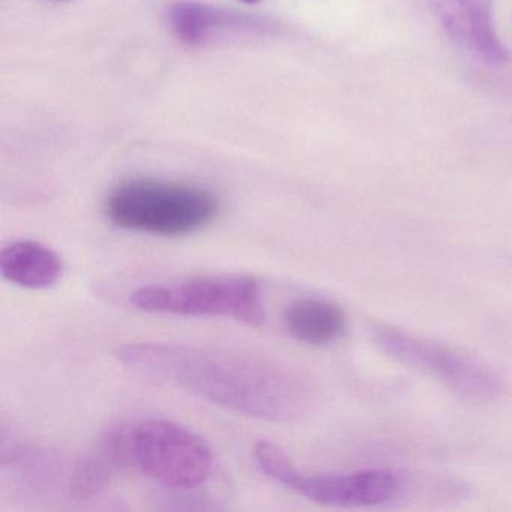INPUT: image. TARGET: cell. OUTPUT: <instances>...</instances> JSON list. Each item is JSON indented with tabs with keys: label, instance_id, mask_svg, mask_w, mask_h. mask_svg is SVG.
Masks as SVG:
<instances>
[{
	"label": "cell",
	"instance_id": "8992f818",
	"mask_svg": "<svg viewBox=\"0 0 512 512\" xmlns=\"http://www.w3.org/2000/svg\"><path fill=\"white\" fill-rule=\"evenodd\" d=\"M133 463L148 478L175 490H191L208 481L214 455L208 443L175 422L146 421L131 428Z\"/></svg>",
	"mask_w": 512,
	"mask_h": 512
},
{
	"label": "cell",
	"instance_id": "5b68a950",
	"mask_svg": "<svg viewBox=\"0 0 512 512\" xmlns=\"http://www.w3.org/2000/svg\"><path fill=\"white\" fill-rule=\"evenodd\" d=\"M374 338L386 355L430 373L466 400L488 403L505 392V382L496 371L452 347L389 326L374 329Z\"/></svg>",
	"mask_w": 512,
	"mask_h": 512
},
{
	"label": "cell",
	"instance_id": "52a82bcc",
	"mask_svg": "<svg viewBox=\"0 0 512 512\" xmlns=\"http://www.w3.org/2000/svg\"><path fill=\"white\" fill-rule=\"evenodd\" d=\"M434 16L452 41L490 64H503L508 50L494 28L493 0H430Z\"/></svg>",
	"mask_w": 512,
	"mask_h": 512
},
{
	"label": "cell",
	"instance_id": "4fadbf2b",
	"mask_svg": "<svg viewBox=\"0 0 512 512\" xmlns=\"http://www.w3.org/2000/svg\"><path fill=\"white\" fill-rule=\"evenodd\" d=\"M53 2H62V0H53Z\"/></svg>",
	"mask_w": 512,
	"mask_h": 512
},
{
	"label": "cell",
	"instance_id": "277c9868",
	"mask_svg": "<svg viewBox=\"0 0 512 512\" xmlns=\"http://www.w3.org/2000/svg\"><path fill=\"white\" fill-rule=\"evenodd\" d=\"M253 454L265 475L319 505L335 508L382 505L400 490V479L389 470L308 475L296 469L280 446L266 440L254 446Z\"/></svg>",
	"mask_w": 512,
	"mask_h": 512
},
{
	"label": "cell",
	"instance_id": "3957f363",
	"mask_svg": "<svg viewBox=\"0 0 512 512\" xmlns=\"http://www.w3.org/2000/svg\"><path fill=\"white\" fill-rule=\"evenodd\" d=\"M130 302L148 313L227 317L253 326L266 320L262 289L248 275H220L143 286L131 293Z\"/></svg>",
	"mask_w": 512,
	"mask_h": 512
},
{
	"label": "cell",
	"instance_id": "8fae6325",
	"mask_svg": "<svg viewBox=\"0 0 512 512\" xmlns=\"http://www.w3.org/2000/svg\"><path fill=\"white\" fill-rule=\"evenodd\" d=\"M287 332L299 343L322 347L343 337L347 317L343 308L322 298H301L284 311Z\"/></svg>",
	"mask_w": 512,
	"mask_h": 512
},
{
	"label": "cell",
	"instance_id": "30bf717a",
	"mask_svg": "<svg viewBox=\"0 0 512 512\" xmlns=\"http://www.w3.org/2000/svg\"><path fill=\"white\" fill-rule=\"evenodd\" d=\"M0 271L5 280L25 289L55 286L64 274L61 256L37 241H17L0 253Z\"/></svg>",
	"mask_w": 512,
	"mask_h": 512
},
{
	"label": "cell",
	"instance_id": "7c38bea8",
	"mask_svg": "<svg viewBox=\"0 0 512 512\" xmlns=\"http://www.w3.org/2000/svg\"><path fill=\"white\" fill-rule=\"evenodd\" d=\"M238 2H242V4H257L260 0H238Z\"/></svg>",
	"mask_w": 512,
	"mask_h": 512
},
{
	"label": "cell",
	"instance_id": "6da1fadb",
	"mask_svg": "<svg viewBox=\"0 0 512 512\" xmlns=\"http://www.w3.org/2000/svg\"><path fill=\"white\" fill-rule=\"evenodd\" d=\"M116 358L136 373L251 418L286 422L310 403L307 386L289 368L241 353L167 343H130Z\"/></svg>",
	"mask_w": 512,
	"mask_h": 512
},
{
	"label": "cell",
	"instance_id": "ba28073f",
	"mask_svg": "<svg viewBox=\"0 0 512 512\" xmlns=\"http://www.w3.org/2000/svg\"><path fill=\"white\" fill-rule=\"evenodd\" d=\"M167 23L173 35L191 47L202 46L218 34H268L272 28L271 23L262 17L191 0L170 5Z\"/></svg>",
	"mask_w": 512,
	"mask_h": 512
},
{
	"label": "cell",
	"instance_id": "7a4b0ae2",
	"mask_svg": "<svg viewBox=\"0 0 512 512\" xmlns=\"http://www.w3.org/2000/svg\"><path fill=\"white\" fill-rule=\"evenodd\" d=\"M104 214L119 229L179 238L214 223L220 214V200L212 191L197 185L131 179L110 191Z\"/></svg>",
	"mask_w": 512,
	"mask_h": 512
},
{
	"label": "cell",
	"instance_id": "9c48e42d",
	"mask_svg": "<svg viewBox=\"0 0 512 512\" xmlns=\"http://www.w3.org/2000/svg\"><path fill=\"white\" fill-rule=\"evenodd\" d=\"M131 463V428H112L77 461L70 476L71 496L77 500H89L98 496L107 490Z\"/></svg>",
	"mask_w": 512,
	"mask_h": 512
}]
</instances>
